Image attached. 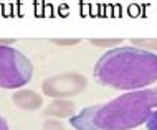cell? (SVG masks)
Wrapping results in <instances>:
<instances>
[{"label":"cell","instance_id":"8992f818","mask_svg":"<svg viewBox=\"0 0 157 130\" xmlns=\"http://www.w3.org/2000/svg\"><path fill=\"white\" fill-rule=\"evenodd\" d=\"M43 114L53 119H65V117H73L75 115V102L71 100H65V99H56L45 109Z\"/></svg>","mask_w":157,"mask_h":130},{"label":"cell","instance_id":"5b68a950","mask_svg":"<svg viewBox=\"0 0 157 130\" xmlns=\"http://www.w3.org/2000/svg\"><path fill=\"white\" fill-rule=\"evenodd\" d=\"M12 100L15 102L17 107L23 109V110H36L43 104V97L38 92L30 91V89H20V91L13 92Z\"/></svg>","mask_w":157,"mask_h":130},{"label":"cell","instance_id":"6da1fadb","mask_svg":"<svg viewBox=\"0 0 157 130\" xmlns=\"http://www.w3.org/2000/svg\"><path fill=\"white\" fill-rule=\"evenodd\" d=\"M157 109V89L126 92L106 104L84 107L70 119L76 130H131L149 120Z\"/></svg>","mask_w":157,"mask_h":130},{"label":"cell","instance_id":"8fae6325","mask_svg":"<svg viewBox=\"0 0 157 130\" xmlns=\"http://www.w3.org/2000/svg\"><path fill=\"white\" fill-rule=\"evenodd\" d=\"M146 124H147V130H157V109L152 112V115L149 117V120Z\"/></svg>","mask_w":157,"mask_h":130},{"label":"cell","instance_id":"30bf717a","mask_svg":"<svg viewBox=\"0 0 157 130\" xmlns=\"http://www.w3.org/2000/svg\"><path fill=\"white\" fill-rule=\"evenodd\" d=\"M79 38H55L53 43L55 45H60V46H75L79 43Z\"/></svg>","mask_w":157,"mask_h":130},{"label":"cell","instance_id":"7a4b0ae2","mask_svg":"<svg viewBox=\"0 0 157 130\" xmlns=\"http://www.w3.org/2000/svg\"><path fill=\"white\" fill-rule=\"evenodd\" d=\"M93 76L111 89L142 91L157 81V54L136 46L108 49L96 61Z\"/></svg>","mask_w":157,"mask_h":130},{"label":"cell","instance_id":"277c9868","mask_svg":"<svg viewBox=\"0 0 157 130\" xmlns=\"http://www.w3.org/2000/svg\"><path fill=\"white\" fill-rule=\"evenodd\" d=\"M86 78L78 73H68V74H56L48 79H45L41 84V91L45 96L53 99H65L78 96L86 89Z\"/></svg>","mask_w":157,"mask_h":130},{"label":"cell","instance_id":"4fadbf2b","mask_svg":"<svg viewBox=\"0 0 157 130\" xmlns=\"http://www.w3.org/2000/svg\"><path fill=\"white\" fill-rule=\"evenodd\" d=\"M0 130H8V124L3 117H0Z\"/></svg>","mask_w":157,"mask_h":130},{"label":"cell","instance_id":"7c38bea8","mask_svg":"<svg viewBox=\"0 0 157 130\" xmlns=\"http://www.w3.org/2000/svg\"><path fill=\"white\" fill-rule=\"evenodd\" d=\"M13 41V38H0V46H10Z\"/></svg>","mask_w":157,"mask_h":130},{"label":"cell","instance_id":"9c48e42d","mask_svg":"<svg viewBox=\"0 0 157 130\" xmlns=\"http://www.w3.org/2000/svg\"><path fill=\"white\" fill-rule=\"evenodd\" d=\"M43 130H66L60 120L56 119H46L43 122Z\"/></svg>","mask_w":157,"mask_h":130},{"label":"cell","instance_id":"3957f363","mask_svg":"<svg viewBox=\"0 0 157 130\" xmlns=\"http://www.w3.org/2000/svg\"><path fill=\"white\" fill-rule=\"evenodd\" d=\"M33 64L12 46H0V87L18 89L32 81Z\"/></svg>","mask_w":157,"mask_h":130},{"label":"cell","instance_id":"52a82bcc","mask_svg":"<svg viewBox=\"0 0 157 130\" xmlns=\"http://www.w3.org/2000/svg\"><path fill=\"white\" fill-rule=\"evenodd\" d=\"M131 43L136 48L146 49V51H151V53L157 51V38H132Z\"/></svg>","mask_w":157,"mask_h":130},{"label":"cell","instance_id":"ba28073f","mask_svg":"<svg viewBox=\"0 0 157 130\" xmlns=\"http://www.w3.org/2000/svg\"><path fill=\"white\" fill-rule=\"evenodd\" d=\"M90 43L94 45V46H99V48L113 49L119 43H122V38H91Z\"/></svg>","mask_w":157,"mask_h":130}]
</instances>
